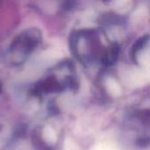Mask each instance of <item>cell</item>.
Returning a JSON list of instances; mask_svg holds the SVG:
<instances>
[{
  "mask_svg": "<svg viewBox=\"0 0 150 150\" xmlns=\"http://www.w3.org/2000/svg\"><path fill=\"white\" fill-rule=\"evenodd\" d=\"M0 91H1V83H0Z\"/></svg>",
  "mask_w": 150,
  "mask_h": 150,
  "instance_id": "obj_2",
  "label": "cell"
},
{
  "mask_svg": "<svg viewBox=\"0 0 150 150\" xmlns=\"http://www.w3.org/2000/svg\"><path fill=\"white\" fill-rule=\"evenodd\" d=\"M42 40L41 32L35 27L28 28L18 33L12 40L8 57L13 65L23 64L35 51Z\"/></svg>",
  "mask_w": 150,
  "mask_h": 150,
  "instance_id": "obj_1",
  "label": "cell"
}]
</instances>
